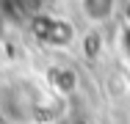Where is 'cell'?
<instances>
[{"label":"cell","instance_id":"obj_1","mask_svg":"<svg viewBox=\"0 0 130 124\" xmlns=\"http://www.w3.org/2000/svg\"><path fill=\"white\" fill-rule=\"evenodd\" d=\"M80 8L83 14L91 19V22H105L113 8H116V0H80Z\"/></svg>","mask_w":130,"mask_h":124},{"label":"cell","instance_id":"obj_2","mask_svg":"<svg viewBox=\"0 0 130 124\" xmlns=\"http://www.w3.org/2000/svg\"><path fill=\"white\" fill-rule=\"evenodd\" d=\"M0 36H3V14H0Z\"/></svg>","mask_w":130,"mask_h":124}]
</instances>
